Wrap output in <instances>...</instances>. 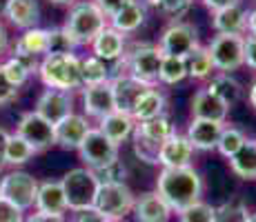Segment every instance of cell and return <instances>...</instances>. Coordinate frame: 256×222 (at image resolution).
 <instances>
[{
  "label": "cell",
  "mask_w": 256,
  "mask_h": 222,
  "mask_svg": "<svg viewBox=\"0 0 256 222\" xmlns=\"http://www.w3.org/2000/svg\"><path fill=\"white\" fill-rule=\"evenodd\" d=\"M105 27H107V16L98 9V4L94 0H80V2H74L70 7V13H67V20L62 29L80 47V44H92Z\"/></svg>",
  "instance_id": "7a4b0ae2"
},
{
  "label": "cell",
  "mask_w": 256,
  "mask_h": 222,
  "mask_svg": "<svg viewBox=\"0 0 256 222\" xmlns=\"http://www.w3.org/2000/svg\"><path fill=\"white\" fill-rule=\"evenodd\" d=\"M248 9L240 2L230 4L225 9L212 11V27L216 33H230V36H243L248 31Z\"/></svg>",
  "instance_id": "ac0fdd59"
},
{
  "label": "cell",
  "mask_w": 256,
  "mask_h": 222,
  "mask_svg": "<svg viewBox=\"0 0 256 222\" xmlns=\"http://www.w3.org/2000/svg\"><path fill=\"white\" fill-rule=\"evenodd\" d=\"M185 62H187V76L194 78V80H205V78H212V73L216 71L214 60H212L208 47H198L196 51H192L190 56L185 58Z\"/></svg>",
  "instance_id": "1f68e13d"
},
{
  "label": "cell",
  "mask_w": 256,
  "mask_h": 222,
  "mask_svg": "<svg viewBox=\"0 0 256 222\" xmlns=\"http://www.w3.org/2000/svg\"><path fill=\"white\" fill-rule=\"evenodd\" d=\"M42 85L47 89H58V91H76L82 87L80 76V58L76 53L70 56H45L38 67Z\"/></svg>",
  "instance_id": "3957f363"
},
{
  "label": "cell",
  "mask_w": 256,
  "mask_h": 222,
  "mask_svg": "<svg viewBox=\"0 0 256 222\" xmlns=\"http://www.w3.org/2000/svg\"><path fill=\"white\" fill-rule=\"evenodd\" d=\"M250 105L256 109V80H254V85H252V89H250Z\"/></svg>",
  "instance_id": "db71d44e"
},
{
  "label": "cell",
  "mask_w": 256,
  "mask_h": 222,
  "mask_svg": "<svg viewBox=\"0 0 256 222\" xmlns=\"http://www.w3.org/2000/svg\"><path fill=\"white\" fill-rule=\"evenodd\" d=\"M98 131L112 140L114 145L120 147L122 142H127L132 136H134V129H136V120L130 116V113H120V111H114L110 116H105L102 120H98Z\"/></svg>",
  "instance_id": "44dd1931"
},
{
  "label": "cell",
  "mask_w": 256,
  "mask_h": 222,
  "mask_svg": "<svg viewBox=\"0 0 256 222\" xmlns=\"http://www.w3.org/2000/svg\"><path fill=\"white\" fill-rule=\"evenodd\" d=\"M38 67H40L38 58H34V56H16V53H14L7 62H2L4 73H7L9 82H12L14 87H22L24 82L29 80L32 73H38Z\"/></svg>",
  "instance_id": "f1b7e54d"
},
{
  "label": "cell",
  "mask_w": 256,
  "mask_h": 222,
  "mask_svg": "<svg viewBox=\"0 0 256 222\" xmlns=\"http://www.w3.org/2000/svg\"><path fill=\"white\" fill-rule=\"evenodd\" d=\"M112 91H114V102H116V111L120 113H134V107L138 105V100L150 91V85L136 80L130 73H118V76L110 78Z\"/></svg>",
  "instance_id": "7c38bea8"
},
{
  "label": "cell",
  "mask_w": 256,
  "mask_h": 222,
  "mask_svg": "<svg viewBox=\"0 0 256 222\" xmlns=\"http://www.w3.org/2000/svg\"><path fill=\"white\" fill-rule=\"evenodd\" d=\"M248 31L250 36H256V7L248 13Z\"/></svg>",
  "instance_id": "816d5d0a"
},
{
  "label": "cell",
  "mask_w": 256,
  "mask_h": 222,
  "mask_svg": "<svg viewBox=\"0 0 256 222\" xmlns=\"http://www.w3.org/2000/svg\"><path fill=\"white\" fill-rule=\"evenodd\" d=\"M7 142H9V131L4 127H0V169L4 167V149H7Z\"/></svg>",
  "instance_id": "f907efd6"
},
{
  "label": "cell",
  "mask_w": 256,
  "mask_h": 222,
  "mask_svg": "<svg viewBox=\"0 0 256 222\" xmlns=\"http://www.w3.org/2000/svg\"><path fill=\"white\" fill-rule=\"evenodd\" d=\"M156 47L160 49L163 56H176V58H187L192 51L200 47L198 44V31L194 24L190 22H172L165 27L160 33V40Z\"/></svg>",
  "instance_id": "ba28073f"
},
{
  "label": "cell",
  "mask_w": 256,
  "mask_h": 222,
  "mask_svg": "<svg viewBox=\"0 0 256 222\" xmlns=\"http://www.w3.org/2000/svg\"><path fill=\"white\" fill-rule=\"evenodd\" d=\"M4 18H7L14 27L27 31V29L38 27V20H40V4H38V0H12Z\"/></svg>",
  "instance_id": "cb8c5ba5"
},
{
  "label": "cell",
  "mask_w": 256,
  "mask_h": 222,
  "mask_svg": "<svg viewBox=\"0 0 256 222\" xmlns=\"http://www.w3.org/2000/svg\"><path fill=\"white\" fill-rule=\"evenodd\" d=\"M245 36H230V33H216L208 44L214 67L220 73H232L245 65L243 58Z\"/></svg>",
  "instance_id": "52a82bcc"
},
{
  "label": "cell",
  "mask_w": 256,
  "mask_h": 222,
  "mask_svg": "<svg viewBox=\"0 0 256 222\" xmlns=\"http://www.w3.org/2000/svg\"><path fill=\"white\" fill-rule=\"evenodd\" d=\"M24 222H67L65 216H47V214H32L24 218Z\"/></svg>",
  "instance_id": "c3c4849f"
},
{
  "label": "cell",
  "mask_w": 256,
  "mask_h": 222,
  "mask_svg": "<svg viewBox=\"0 0 256 222\" xmlns=\"http://www.w3.org/2000/svg\"><path fill=\"white\" fill-rule=\"evenodd\" d=\"M49 47V29L34 27L22 31V36L16 42V56H34V58H45Z\"/></svg>",
  "instance_id": "4316f807"
},
{
  "label": "cell",
  "mask_w": 256,
  "mask_h": 222,
  "mask_svg": "<svg viewBox=\"0 0 256 222\" xmlns=\"http://www.w3.org/2000/svg\"><path fill=\"white\" fill-rule=\"evenodd\" d=\"M38 187H40V182L27 171H9V174H4L2 180V198L12 202L14 207H18L20 211H29L36 205Z\"/></svg>",
  "instance_id": "9c48e42d"
},
{
  "label": "cell",
  "mask_w": 256,
  "mask_h": 222,
  "mask_svg": "<svg viewBox=\"0 0 256 222\" xmlns=\"http://www.w3.org/2000/svg\"><path fill=\"white\" fill-rule=\"evenodd\" d=\"M245 140H248V136H245L243 131L238 129V127H232V125H225L223 131H220V138H218V145H216V149H218V154L223 158H232L236 151L240 149V147L245 145Z\"/></svg>",
  "instance_id": "8d00e7d4"
},
{
  "label": "cell",
  "mask_w": 256,
  "mask_h": 222,
  "mask_svg": "<svg viewBox=\"0 0 256 222\" xmlns=\"http://www.w3.org/2000/svg\"><path fill=\"white\" fill-rule=\"evenodd\" d=\"M34 209H36L38 214H47V216H65L67 211H70L67 209V198H65L60 180L40 182Z\"/></svg>",
  "instance_id": "d6986e66"
},
{
  "label": "cell",
  "mask_w": 256,
  "mask_h": 222,
  "mask_svg": "<svg viewBox=\"0 0 256 222\" xmlns=\"http://www.w3.org/2000/svg\"><path fill=\"white\" fill-rule=\"evenodd\" d=\"M250 211L240 198H230L223 205L214 207V222H250Z\"/></svg>",
  "instance_id": "e575fe53"
},
{
  "label": "cell",
  "mask_w": 256,
  "mask_h": 222,
  "mask_svg": "<svg viewBox=\"0 0 256 222\" xmlns=\"http://www.w3.org/2000/svg\"><path fill=\"white\" fill-rule=\"evenodd\" d=\"M94 2L98 4V9H100V11L107 16V20H110L114 13H118L122 7H127L132 0H94Z\"/></svg>",
  "instance_id": "f6af8a7d"
},
{
  "label": "cell",
  "mask_w": 256,
  "mask_h": 222,
  "mask_svg": "<svg viewBox=\"0 0 256 222\" xmlns=\"http://www.w3.org/2000/svg\"><path fill=\"white\" fill-rule=\"evenodd\" d=\"M105 222H125V220H112V218H105Z\"/></svg>",
  "instance_id": "91938a15"
},
{
  "label": "cell",
  "mask_w": 256,
  "mask_h": 222,
  "mask_svg": "<svg viewBox=\"0 0 256 222\" xmlns=\"http://www.w3.org/2000/svg\"><path fill=\"white\" fill-rule=\"evenodd\" d=\"M250 222H256V214H252V216H250Z\"/></svg>",
  "instance_id": "94428289"
},
{
  "label": "cell",
  "mask_w": 256,
  "mask_h": 222,
  "mask_svg": "<svg viewBox=\"0 0 256 222\" xmlns=\"http://www.w3.org/2000/svg\"><path fill=\"white\" fill-rule=\"evenodd\" d=\"M16 133L27 140L36 149V154L49 149L54 142V125H49L45 118H40L36 111H24L16 125Z\"/></svg>",
  "instance_id": "8fae6325"
},
{
  "label": "cell",
  "mask_w": 256,
  "mask_h": 222,
  "mask_svg": "<svg viewBox=\"0 0 256 222\" xmlns=\"http://www.w3.org/2000/svg\"><path fill=\"white\" fill-rule=\"evenodd\" d=\"M94 174L98 176V180L100 182H125L127 169H125V165L120 162V158H118L116 162L107 165L105 169H100V171H94Z\"/></svg>",
  "instance_id": "60d3db41"
},
{
  "label": "cell",
  "mask_w": 256,
  "mask_h": 222,
  "mask_svg": "<svg viewBox=\"0 0 256 222\" xmlns=\"http://www.w3.org/2000/svg\"><path fill=\"white\" fill-rule=\"evenodd\" d=\"M118 149L120 147L114 145L112 140H107L100 131L92 127L90 133L85 136V140H82V145L78 147V154H80V160L85 162L87 169L100 171L107 165L118 160Z\"/></svg>",
  "instance_id": "30bf717a"
},
{
  "label": "cell",
  "mask_w": 256,
  "mask_h": 222,
  "mask_svg": "<svg viewBox=\"0 0 256 222\" xmlns=\"http://www.w3.org/2000/svg\"><path fill=\"white\" fill-rule=\"evenodd\" d=\"M205 89L210 93H214L220 102H225L230 109L234 105H238L240 98H243V85L236 80L232 73H218V76H214Z\"/></svg>",
  "instance_id": "484cf974"
},
{
  "label": "cell",
  "mask_w": 256,
  "mask_h": 222,
  "mask_svg": "<svg viewBox=\"0 0 256 222\" xmlns=\"http://www.w3.org/2000/svg\"><path fill=\"white\" fill-rule=\"evenodd\" d=\"M0 222H24V211L0 198Z\"/></svg>",
  "instance_id": "ee69618b"
},
{
  "label": "cell",
  "mask_w": 256,
  "mask_h": 222,
  "mask_svg": "<svg viewBox=\"0 0 256 222\" xmlns=\"http://www.w3.org/2000/svg\"><path fill=\"white\" fill-rule=\"evenodd\" d=\"M78 44L70 38V33L62 27H54L49 29V47H47V56H70L74 53Z\"/></svg>",
  "instance_id": "74e56055"
},
{
  "label": "cell",
  "mask_w": 256,
  "mask_h": 222,
  "mask_svg": "<svg viewBox=\"0 0 256 222\" xmlns=\"http://www.w3.org/2000/svg\"><path fill=\"white\" fill-rule=\"evenodd\" d=\"M165 107H167V98L163 91H158L156 87H152L150 91L138 100V105L134 107V118L136 122H145V120H154L158 116H165Z\"/></svg>",
  "instance_id": "83f0119b"
},
{
  "label": "cell",
  "mask_w": 256,
  "mask_h": 222,
  "mask_svg": "<svg viewBox=\"0 0 256 222\" xmlns=\"http://www.w3.org/2000/svg\"><path fill=\"white\" fill-rule=\"evenodd\" d=\"M92 49H94V56L100 58L102 62L120 60L125 56V33L116 31L114 27L107 24L96 36V40L92 42Z\"/></svg>",
  "instance_id": "7402d4cb"
},
{
  "label": "cell",
  "mask_w": 256,
  "mask_h": 222,
  "mask_svg": "<svg viewBox=\"0 0 256 222\" xmlns=\"http://www.w3.org/2000/svg\"><path fill=\"white\" fill-rule=\"evenodd\" d=\"M34 156H36V149L27 140H22L18 133H9V142L4 149V167H20L32 160Z\"/></svg>",
  "instance_id": "d6a6232c"
},
{
  "label": "cell",
  "mask_w": 256,
  "mask_h": 222,
  "mask_svg": "<svg viewBox=\"0 0 256 222\" xmlns=\"http://www.w3.org/2000/svg\"><path fill=\"white\" fill-rule=\"evenodd\" d=\"M18 96V87H14L12 82H9L7 73H4L2 65H0V107L9 105V102H14Z\"/></svg>",
  "instance_id": "7bdbcfd3"
},
{
  "label": "cell",
  "mask_w": 256,
  "mask_h": 222,
  "mask_svg": "<svg viewBox=\"0 0 256 222\" xmlns=\"http://www.w3.org/2000/svg\"><path fill=\"white\" fill-rule=\"evenodd\" d=\"M2 180H4V174H2V169H0V198H2Z\"/></svg>",
  "instance_id": "680465c9"
},
{
  "label": "cell",
  "mask_w": 256,
  "mask_h": 222,
  "mask_svg": "<svg viewBox=\"0 0 256 222\" xmlns=\"http://www.w3.org/2000/svg\"><path fill=\"white\" fill-rule=\"evenodd\" d=\"M34 111L40 118H45L49 125L56 127L60 120H65L67 116L74 113V98L67 91H58V89H45L38 96Z\"/></svg>",
  "instance_id": "4fadbf2b"
},
{
  "label": "cell",
  "mask_w": 256,
  "mask_h": 222,
  "mask_svg": "<svg viewBox=\"0 0 256 222\" xmlns=\"http://www.w3.org/2000/svg\"><path fill=\"white\" fill-rule=\"evenodd\" d=\"M230 167L243 180H256V140L248 138L245 145L230 158Z\"/></svg>",
  "instance_id": "f546056e"
},
{
  "label": "cell",
  "mask_w": 256,
  "mask_h": 222,
  "mask_svg": "<svg viewBox=\"0 0 256 222\" xmlns=\"http://www.w3.org/2000/svg\"><path fill=\"white\" fill-rule=\"evenodd\" d=\"M140 2L145 4V7H147V4H152V7H158V2H160V0H140Z\"/></svg>",
  "instance_id": "6f0895ef"
},
{
  "label": "cell",
  "mask_w": 256,
  "mask_h": 222,
  "mask_svg": "<svg viewBox=\"0 0 256 222\" xmlns=\"http://www.w3.org/2000/svg\"><path fill=\"white\" fill-rule=\"evenodd\" d=\"M192 160H194V147L183 133H174L160 147L158 165L163 169H185L192 167Z\"/></svg>",
  "instance_id": "5bb4252c"
},
{
  "label": "cell",
  "mask_w": 256,
  "mask_h": 222,
  "mask_svg": "<svg viewBox=\"0 0 256 222\" xmlns=\"http://www.w3.org/2000/svg\"><path fill=\"white\" fill-rule=\"evenodd\" d=\"M132 140H134V154L140 162H145V165H158V154L163 145H156V142L147 140V138H142L136 131L132 136Z\"/></svg>",
  "instance_id": "f35d334b"
},
{
  "label": "cell",
  "mask_w": 256,
  "mask_h": 222,
  "mask_svg": "<svg viewBox=\"0 0 256 222\" xmlns=\"http://www.w3.org/2000/svg\"><path fill=\"white\" fill-rule=\"evenodd\" d=\"M70 222H105V216L98 214L96 209H87V211H76L72 216Z\"/></svg>",
  "instance_id": "7dc6e473"
},
{
  "label": "cell",
  "mask_w": 256,
  "mask_h": 222,
  "mask_svg": "<svg viewBox=\"0 0 256 222\" xmlns=\"http://www.w3.org/2000/svg\"><path fill=\"white\" fill-rule=\"evenodd\" d=\"M203 2L208 4V9H212V11H218V9H225L230 4L240 2V0H203Z\"/></svg>",
  "instance_id": "681fc988"
},
{
  "label": "cell",
  "mask_w": 256,
  "mask_h": 222,
  "mask_svg": "<svg viewBox=\"0 0 256 222\" xmlns=\"http://www.w3.org/2000/svg\"><path fill=\"white\" fill-rule=\"evenodd\" d=\"M145 18H147V7L140 0H132L127 7H122L120 11L110 18V27H114L116 31L127 36V33L140 29L145 24Z\"/></svg>",
  "instance_id": "d4e9b609"
},
{
  "label": "cell",
  "mask_w": 256,
  "mask_h": 222,
  "mask_svg": "<svg viewBox=\"0 0 256 222\" xmlns=\"http://www.w3.org/2000/svg\"><path fill=\"white\" fill-rule=\"evenodd\" d=\"M132 214H134L136 222H167L174 211L167 207V202L156 191H147L136 198Z\"/></svg>",
  "instance_id": "ffe728a7"
},
{
  "label": "cell",
  "mask_w": 256,
  "mask_h": 222,
  "mask_svg": "<svg viewBox=\"0 0 256 222\" xmlns=\"http://www.w3.org/2000/svg\"><path fill=\"white\" fill-rule=\"evenodd\" d=\"M80 76H82V87L102 85V82H110V67L100 58L87 56L80 60Z\"/></svg>",
  "instance_id": "836d02e7"
},
{
  "label": "cell",
  "mask_w": 256,
  "mask_h": 222,
  "mask_svg": "<svg viewBox=\"0 0 256 222\" xmlns=\"http://www.w3.org/2000/svg\"><path fill=\"white\" fill-rule=\"evenodd\" d=\"M156 194L172 211H183L203 196V178L194 167L185 169H163L156 178Z\"/></svg>",
  "instance_id": "6da1fadb"
},
{
  "label": "cell",
  "mask_w": 256,
  "mask_h": 222,
  "mask_svg": "<svg viewBox=\"0 0 256 222\" xmlns=\"http://www.w3.org/2000/svg\"><path fill=\"white\" fill-rule=\"evenodd\" d=\"M178 222H214V207L198 200L187 209L178 211Z\"/></svg>",
  "instance_id": "ab89813d"
},
{
  "label": "cell",
  "mask_w": 256,
  "mask_h": 222,
  "mask_svg": "<svg viewBox=\"0 0 256 222\" xmlns=\"http://www.w3.org/2000/svg\"><path fill=\"white\" fill-rule=\"evenodd\" d=\"M134 202L136 196L132 194V189L125 182H100L94 209L105 218L125 220V216L132 214V209H134Z\"/></svg>",
  "instance_id": "8992f818"
},
{
  "label": "cell",
  "mask_w": 256,
  "mask_h": 222,
  "mask_svg": "<svg viewBox=\"0 0 256 222\" xmlns=\"http://www.w3.org/2000/svg\"><path fill=\"white\" fill-rule=\"evenodd\" d=\"M228 113H230V107L225 102H220L208 89L196 91L194 98H192V120H210V122L225 125Z\"/></svg>",
  "instance_id": "e0dca14e"
},
{
  "label": "cell",
  "mask_w": 256,
  "mask_h": 222,
  "mask_svg": "<svg viewBox=\"0 0 256 222\" xmlns=\"http://www.w3.org/2000/svg\"><path fill=\"white\" fill-rule=\"evenodd\" d=\"M90 120L80 113H72L65 120H60L54 127V142H56L60 149H76L82 145L85 136L90 133Z\"/></svg>",
  "instance_id": "9a60e30c"
},
{
  "label": "cell",
  "mask_w": 256,
  "mask_h": 222,
  "mask_svg": "<svg viewBox=\"0 0 256 222\" xmlns=\"http://www.w3.org/2000/svg\"><path fill=\"white\" fill-rule=\"evenodd\" d=\"M9 2H12V0H0V18H2L4 13H7V7H9Z\"/></svg>",
  "instance_id": "11a10c76"
},
{
  "label": "cell",
  "mask_w": 256,
  "mask_h": 222,
  "mask_svg": "<svg viewBox=\"0 0 256 222\" xmlns=\"http://www.w3.org/2000/svg\"><path fill=\"white\" fill-rule=\"evenodd\" d=\"M243 58H245V65L252 69V71H256V36H248V38H245Z\"/></svg>",
  "instance_id": "bcb514c9"
},
{
  "label": "cell",
  "mask_w": 256,
  "mask_h": 222,
  "mask_svg": "<svg viewBox=\"0 0 256 222\" xmlns=\"http://www.w3.org/2000/svg\"><path fill=\"white\" fill-rule=\"evenodd\" d=\"M4 49H7V31H4L2 22H0V53H4Z\"/></svg>",
  "instance_id": "f5cc1de1"
},
{
  "label": "cell",
  "mask_w": 256,
  "mask_h": 222,
  "mask_svg": "<svg viewBox=\"0 0 256 222\" xmlns=\"http://www.w3.org/2000/svg\"><path fill=\"white\" fill-rule=\"evenodd\" d=\"M160 60H163V53L156 44H136L132 51H125L122 69L118 73H130L136 80L145 82L150 87H156L158 85Z\"/></svg>",
  "instance_id": "5b68a950"
},
{
  "label": "cell",
  "mask_w": 256,
  "mask_h": 222,
  "mask_svg": "<svg viewBox=\"0 0 256 222\" xmlns=\"http://www.w3.org/2000/svg\"><path fill=\"white\" fill-rule=\"evenodd\" d=\"M82 107H85V116L96 118V120H102L105 116L114 113L116 102H114V91H112L110 82L82 87Z\"/></svg>",
  "instance_id": "2e32d148"
},
{
  "label": "cell",
  "mask_w": 256,
  "mask_h": 222,
  "mask_svg": "<svg viewBox=\"0 0 256 222\" xmlns=\"http://www.w3.org/2000/svg\"><path fill=\"white\" fill-rule=\"evenodd\" d=\"M62 191H65L67 198V209L70 211H87L94 209V202H96V194L100 180L87 167H78V169H70L65 176L60 178Z\"/></svg>",
  "instance_id": "277c9868"
},
{
  "label": "cell",
  "mask_w": 256,
  "mask_h": 222,
  "mask_svg": "<svg viewBox=\"0 0 256 222\" xmlns=\"http://www.w3.org/2000/svg\"><path fill=\"white\" fill-rule=\"evenodd\" d=\"M49 2H54V4H74L76 0H49Z\"/></svg>",
  "instance_id": "9f6ffc18"
},
{
  "label": "cell",
  "mask_w": 256,
  "mask_h": 222,
  "mask_svg": "<svg viewBox=\"0 0 256 222\" xmlns=\"http://www.w3.org/2000/svg\"><path fill=\"white\" fill-rule=\"evenodd\" d=\"M225 125L220 122H210V120H192L187 127V140L192 142L194 151H212L218 145L220 131Z\"/></svg>",
  "instance_id": "603a6c76"
},
{
  "label": "cell",
  "mask_w": 256,
  "mask_h": 222,
  "mask_svg": "<svg viewBox=\"0 0 256 222\" xmlns=\"http://www.w3.org/2000/svg\"><path fill=\"white\" fill-rule=\"evenodd\" d=\"M192 2H194V0H160L158 7L163 9L167 16H172V18H183L185 13L190 11Z\"/></svg>",
  "instance_id": "b9f144b4"
},
{
  "label": "cell",
  "mask_w": 256,
  "mask_h": 222,
  "mask_svg": "<svg viewBox=\"0 0 256 222\" xmlns=\"http://www.w3.org/2000/svg\"><path fill=\"white\" fill-rule=\"evenodd\" d=\"M185 78H187L185 58L163 56V60H160V71H158V82H163V85H178Z\"/></svg>",
  "instance_id": "d590c367"
},
{
  "label": "cell",
  "mask_w": 256,
  "mask_h": 222,
  "mask_svg": "<svg viewBox=\"0 0 256 222\" xmlns=\"http://www.w3.org/2000/svg\"><path fill=\"white\" fill-rule=\"evenodd\" d=\"M136 133H140L142 138L156 142V145H163L167 138H172L176 133L174 125L167 116H158L154 120H145V122H136Z\"/></svg>",
  "instance_id": "4dcf8cb0"
}]
</instances>
